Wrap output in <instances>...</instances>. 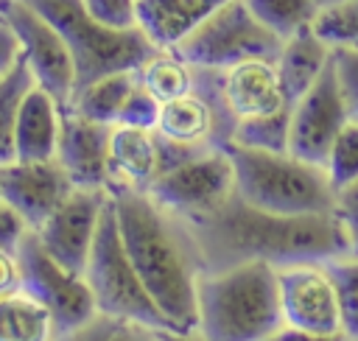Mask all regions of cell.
<instances>
[{"label": "cell", "instance_id": "1", "mask_svg": "<svg viewBox=\"0 0 358 341\" xmlns=\"http://www.w3.org/2000/svg\"><path fill=\"white\" fill-rule=\"evenodd\" d=\"M187 221L201 246L207 271L249 260L282 268L291 263H324L352 254V235L336 212L280 215L252 207L235 193L218 210Z\"/></svg>", "mask_w": 358, "mask_h": 341}, {"label": "cell", "instance_id": "2", "mask_svg": "<svg viewBox=\"0 0 358 341\" xmlns=\"http://www.w3.org/2000/svg\"><path fill=\"white\" fill-rule=\"evenodd\" d=\"M109 196L123 246L143 285L176 333L196 330V288L207 263L190 221L157 204L148 190L109 187Z\"/></svg>", "mask_w": 358, "mask_h": 341}, {"label": "cell", "instance_id": "3", "mask_svg": "<svg viewBox=\"0 0 358 341\" xmlns=\"http://www.w3.org/2000/svg\"><path fill=\"white\" fill-rule=\"evenodd\" d=\"M204 341H263L285 324L277 268L263 260L204 271L196 288Z\"/></svg>", "mask_w": 358, "mask_h": 341}, {"label": "cell", "instance_id": "4", "mask_svg": "<svg viewBox=\"0 0 358 341\" xmlns=\"http://www.w3.org/2000/svg\"><path fill=\"white\" fill-rule=\"evenodd\" d=\"M235 168V193L252 207L280 215H319L336 210V187L327 168L291 151H260L238 143L224 145Z\"/></svg>", "mask_w": 358, "mask_h": 341}, {"label": "cell", "instance_id": "5", "mask_svg": "<svg viewBox=\"0 0 358 341\" xmlns=\"http://www.w3.org/2000/svg\"><path fill=\"white\" fill-rule=\"evenodd\" d=\"M28 3L45 20H50L56 31L64 36L76 61V92L101 75L137 70L157 50V45L140 28L115 31L92 20L90 11L84 8V0H28Z\"/></svg>", "mask_w": 358, "mask_h": 341}, {"label": "cell", "instance_id": "6", "mask_svg": "<svg viewBox=\"0 0 358 341\" xmlns=\"http://www.w3.org/2000/svg\"><path fill=\"white\" fill-rule=\"evenodd\" d=\"M84 277L90 282V291L95 296V307L101 316H109L120 324H145L154 330H173L168 316L159 310V305L143 285V280L123 246L112 196L103 207L95 246H92Z\"/></svg>", "mask_w": 358, "mask_h": 341}, {"label": "cell", "instance_id": "7", "mask_svg": "<svg viewBox=\"0 0 358 341\" xmlns=\"http://www.w3.org/2000/svg\"><path fill=\"white\" fill-rule=\"evenodd\" d=\"M282 39L268 31L246 6V0H227L173 50L193 67L227 70L246 59H277Z\"/></svg>", "mask_w": 358, "mask_h": 341}, {"label": "cell", "instance_id": "8", "mask_svg": "<svg viewBox=\"0 0 358 341\" xmlns=\"http://www.w3.org/2000/svg\"><path fill=\"white\" fill-rule=\"evenodd\" d=\"M17 257L22 271V291H28L53 313L56 333L76 330L98 316L87 277L73 274L59 260H53L34 229H28L25 238L20 240Z\"/></svg>", "mask_w": 358, "mask_h": 341}, {"label": "cell", "instance_id": "9", "mask_svg": "<svg viewBox=\"0 0 358 341\" xmlns=\"http://www.w3.org/2000/svg\"><path fill=\"white\" fill-rule=\"evenodd\" d=\"M148 196L182 218H199L235 196V168L227 148H213L171 170H162Z\"/></svg>", "mask_w": 358, "mask_h": 341}, {"label": "cell", "instance_id": "10", "mask_svg": "<svg viewBox=\"0 0 358 341\" xmlns=\"http://www.w3.org/2000/svg\"><path fill=\"white\" fill-rule=\"evenodd\" d=\"M0 14L14 25L36 84L67 109L76 95V61L64 36L28 0H0Z\"/></svg>", "mask_w": 358, "mask_h": 341}, {"label": "cell", "instance_id": "11", "mask_svg": "<svg viewBox=\"0 0 358 341\" xmlns=\"http://www.w3.org/2000/svg\"><path fill=\"white\" fill-rule=\"evenodd\" d=\"M350 112L338 84L336 64L330 61L319 81L291 106V140L288 151L313 165H327L330 148L338 131L347 126Z\"/></svg>", "mask_w": 358, "mask_h": 341}, {"label": "cell", "instance_id": "12", "mask_svg": "<svg viewBox=\"0 0 358 341\" xmlns=\"http://www.w3.org/2000/svg\"><path fill=\"white\" fill-rule=\"evenodd\" d=\"M106 201H109V190L76 187L50 212V218L39 229H34L39 235L45 252L53 260H59L64 268H70L73 274L84 277V271H87Z\"/></svg>", "mask_w": 358, "mask_h": 341}, {"label": "cell", "instance_id": "13", "mask_svg": "<svg viewBox=\"0 0 358 341\" xmlns=\"http://www.w3.org/2000/svg\"><path fill=\"white\" fill-rule=\"evenodd\" d=\"M282 319L310 333H344L336 285L324 263H291L277 268Z\"/></svg>", "mask_w": 358, "mask_h": 341}, {"label": "cell", "instance_id": "14", "mask_svg": "<svg viewBox=\"0 0 358 341\" xmlns=\"http://www.w3.org/2000/svg\"><path fill=\"white\" fill-rule=\"evenodd\" d=\"M73 190L59 159H14L0 165V196L31 229H39Z\"/></svg>", "mask_w": 358, "mask_h": 341}, {"label": "cell", "instance_id": "15", "mask_svg": "<svg viewBox=\"0 0 358 341\" xmlns=\"http://www.w3.org/2000/svg\"><path fill=\"white\" fill-rule=\"evenodd\" d=\"M109 140L112 126L95 123L73 109L62 112L56 159L70 176L73 187L109 190Z\"/></svg>", "mask_w": 358, "mask_h": 341}, {"label": "cell", "instance_id": "16", "mask_svg": "<svg viewBox=\"0 0 358 341\" xmlns=\"http://www.w3.org/2000/svg\"><path fill=\"white\" fill-rule=\"evenodd\" d=\"M224 98L238 120L271 115L282 106H291L277 59H246L224 70Z\"/></svg>", "mask_w": 358, "mask_h": 341}, {"label": "cell", "instance_id": "17", "mask_svg": "<svg viewBox=\"0 0 358 341\" xmlns=\"http://www.w3.org/2000/svg\"><path fill=\"white\" fill-rule=\"evenodd\" d=\"M159 176V145L154 129L112 126L109 140V187L148 190Z\"/></svg>", "mask_w": 358, "mask_h": 341}, {"label": "cell", "instance_id": "18", "mask_svg": "<svg viewBox=\"0 0 358 341\" xmlns=\"http://www.w3.org/2000/svg\"><path fill=\"white\" fill-rule=\"evenodd\" d=\"M227 0H137V25L157 48H176Z\"/></svg>", "mask_w": 358, "mask_h": 341}, {"label": "cell", "instance_id": "19", "mask_svg": "<svg viewBox=\"0 0 358 341\" xmlns=\"http://www.w3.org/2000/svg\"><path fill=\"white\" fill-rule=\"evenodd\" d=\"M330 61H333V45L324 42L313 25H305L302 31L282 39L277 70L288 101L296 103L319 81V75L327 70Z\"/></svg>", "mask_w": 358, "mask_h": 341}, {"label": "cell", "instance_id": "20", "mask_svg": "<svg viewBox=\"0 0 358 341\" xmlns=\"http://www.w3.org/2000/svg\"><path fill=\"white\" fill-rule=\"evenodd\" d=\"M64 106L39 84L22 101L17 123V159H56Z\"/></svg>", "mask_w": 358, "mask_h": 341}, {"label": "cell", "instance_id": "21", "mask_svg": "<svg viewBox=\"0 0 358 341\" xmlns=\"http://www.w3.org/2000/svg\"><path fill=\"white\" fill-rule=\"evenodd\" d=\"M53 313L28 291L0 296V341H53Z\"/></svg>", "mask_w": 358, "mask_h": 341}, {"label": "cell", "instance_id": "22", "mask_svg": "<svg viewBox=\"0 0 358 341\" xmlns=\"http://www.w3.org/2000/svg\"><path fill=\"white\" fill-rule=\"evenodd\" d=\"M134 87H137V70L109 73V75H101V78L90 81L87 87H81L73 95L67 109H73V112L95 120V123L117 126L123 103H126V98L131 95Z\"/></svg>", "mask_w": 358, "mask_h": 341}, {"label": "cell", "instance_id": "23", "mask_svg": "<svg viewBox=\"0 0 358 341\" xmlns=\"http://www.w3.org/2000/svg\"><path fill=\"white\" fill-rule=\"evenodd\" d=\"M137 78L159 103H168V101H173V98H179V95L193 89L196 67L187 64L173 48H157L137 67Z\"/></svg>", "mask_w": 358, "mask_h": 341}, {"label": "cell", "instance_id": "24", "mask_svg": "<svg viewBox=\"0 0 358 341\" xmlns=\"http://www.w3.org/2000/svg\"><path fill=\"white\" fill-rule=\"evenodd\" d=\"M36 84L31 67L25 59L0 75V165H8L17 159V123H20V109L31 87Z\"/></svg>", "mask_w": 358, "mask_h": 341}, {"label": "cell", "instance_id": "25", "mask_svg": "<svg viewBox=\"0 0 358 341\" xmlns=\"http://www.w3.org/2000/svg\"><path fill=\"white\" fill-rule=\"evenodd\" d=\"M291 106H282V109H277L271 115H257V117L238 120L232 143L246 145V148H260V151H288Z\"/></svg>", "mask_w": 358, "mask_h": 341}, {"label": "cell", "instance_id": "26", "mask_svg": "<svg viewBox=\"0 0 358 341\" xmlns=\"http://www.w3.org/2000/svg\"><path fill=\"white\" fill-rule=\"evenodd\" d=\"M246 6L280 39H288L305 25H313L319 17V6L313 0H246Z\"/></svg>", "mask_w": 358, "mask_h": 341}, {"label": "cell", "instance_id": "27", "mask_svg": "<svg viewBox=\"0 0 358 341\" xmlns=\"http://www.w3.org/2000/svg\"><path fill=\"white\" fill-rule=\"evenodd\" d=\"M324 268L336 285L341 327L350 341H358V254L324 260Z\"/></svg>", "mask_w": 358, "mask_h": 341}, {"label": "cell", "instance_id": "28", "mask_svg": "<svg viewBox=\"0 0 358 341\" xmlns=\"http://www.w3.org/2000/svg\"><path fill=\"white\" fill-rule=\"evenodd\" d=\"M324 168L336 190L358 179V120H347V126L338 131Z\"/></svg>", "mask_w": 358, "mask_h": 341}, {"label": "cell", "instance_id": "29", "mask_svg": "<svg viewBox=\"0 0 358 341\" xmlns=\"http://www.w3.org/2000/svg\"><path fill=\"white\" fill-rule=\"evenodd\" d=\"M313 28L330 45L358 48V0L319 11V17L313 20Z\"/></svg>", "mask_w": 358, "mask_h": 341}, {"label": "cell", "instance_id": "30", "mask_svg": "<svg viewBox=\"0 0 358 341\" xmlns=\"http://www.w3.org/2000/svg\"><path fill=\"white\" fill-rule=\"evenodd\" d=\"M159 112H162V103H159V101L140 84V78H137V87H134L131 95L126 98L117 123H120V126H137V129H157Z\"/></svg>", "mask_w": 358, "mask_h": 341}, {"label": "cell", "instance_id": "31", "mask_svg": "<svg viewBox=\"0 0 358 341\" xmlns=\"http://www.w3.org/2000/svg\"><path fill=\"white\" fill-rule=\"evenodd\" d=\"M92 20L115 31H131L137 25V0H84Z\"/></svg>", "mask_w": 358, "mask_h": 341}, {"label": "cell", "instance_id": "32", "mask_svg": "<svg viewBox=\"0 0 358 341\" xmlns=\"http://www.w3.org/2000/svg\"><path fill=\"white\" fill-rule=\"evenodd\" d=\"M333 64L338 73V84L347 101L350 120H358V48L333 45Z\"/></svg>", "mask_w": 358, "mask_h": 341}, {"label": "cell", "instance_id": "33", "mask_svg": "<svg viewBox=\"0 0 358 341\" xmlns=\"http://www.w3.org/2000/svg\"><path fill=\"white\" fill-rule=\"evenodd\" d=\"M120 321L109 319V316H95L92 321L76 327V330H67V333H56L53 341H112L115 330H117Z\"/></svg>", "mask_w": 358, "mask_h": 341}, {"label": "cell", "instance_id": "34", "mask_svg": "<svg viewBox=\"0 0 358 341\" xmlns=\"http://www.w3.org/2000/svg\"><path fill=\"white\" fill-rule=\"evenodd\" d=\"M31 226L25 224V218L6 201H0V249H8V252H17L20 249V240L25 238Z\"/></svg>", "mask_w": 358, "mask_h": 341}, {"label": "cell", "instance_id": "35", "mask_svg": "<svg viewBox=\"0 0 358 341\" xmlns=\"http://www.w3.org/2000/svg\"><path fill=\"white\" fill-rule=\"evenodd\" d=\"M333 212L347 226V232L355 238L358 235V179H352L350 184L336 190V210Z\"/></svg>", "mask_w": 358, "mask_h": 341}, {"label": "cell", "instance_id": "36", "mask_svg": "<svg viewBox=\"0 0 358 341\" xmlns=\"http://www.w3.org/2000/svg\"><path fill=\"white\" fill-rule=\"evenodd\" d=\"M20 61H22L20 36H17L14 25L0 14V75H6L8 70H14Z\"/></svg>", "mask_w": 358, "mask_h": 341}, {"label": "cell", "instance_id": "37", "mask_svg": "<svg viewBox=\"0 0 358 341\" xmlns=\"http://www.w3.org/2000/svg\"><path fill=\"white\" fill-rule=\"evenodd\" d=\"M22 288V271H20V257L17 252L0 249V296L20 291Z\"/></svg>", "mask_w": 358, "mask_h": 341}, {"label": "cell", "instance_id": "38", "mask_svg": "<svg viewBox=\"0 0 358 341\" xmlns=\"http://www.w3.org/2000/svg\"><path fill=\"white\" fill-rule=\"evenodd\" d=\"M263 341H350V338H347V333H310V330L282 324L280 330H274Z\"/></svg>", "mask_w": 358, "mask_h": 341}, {"label": "cell", "instance_id": "39", "mask_svg": "<svg viewBox=\"0 0 358 341\" xmlns=\"http://www.w3.org/2000/svg\"><path fill=\"white\" fill-rule=\"evenodd\" d=\"M112 341H162V330L145 324H117Z\"/></svg>", "mask_w": 358, "mask_h": 341}, {"label": "cell", "instance_id": "40", "mask_svg": "<svg viewBox=\"0 0 358 341\" xmlns=\"http://www.w3.org/2000/svg\"><path fill=\"white\" fill-rule=\"evenodd\" d=\"M162 341H204V335L199 330L190 333H176V330H162Z\"/></svg>", "mask_w": 358, "mask_h": 341}, {"label": "cell", "instance_id": "41", "mask_svg": "<svg viewBox=\"0 0 358 341\" xmlns=\"http://www.w3.org/2000/svg\"><path fill=\"white\" fill-rule=\"evenodd\" d=\"M316 6H319V11H327V8H336V6H341V3H350V0H313Z\"/></svg>", "mask_w": 358, "mask_h": 341}, {"label": "cell", "instance_id": "42", "mask_svg": "<svg viewBox=\"0 0 358 341\" xmlns=\"http://www.w3.org/2000/svg\"><path fill=\"white\" fill-rule=\"evenodd\" d=\"M352 254H358V235L352 238Z\"/></svg>", "mask_w": 358, "mask_h": 341}, {"label": "cell", "instance_id": "43", "mask_svg": "<svg viewBox=\"0 0 358 341\" xmlns=\"http://www.w3.org/2000/svg\"><path fill=\"white\" fill-rule=\"evenodd\" d=\"M0 201H3V196H0Z\"/></svg>", "mask_w": 358, "mask_h": 341}]
</instances>
